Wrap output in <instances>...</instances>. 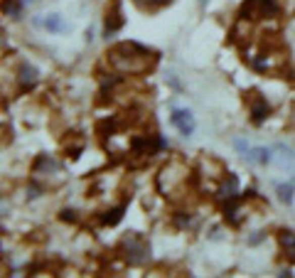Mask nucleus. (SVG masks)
I'll list each match as a JSON object with an SVG mask.
<instances>
[{"instance_id": "nucleus-17", "label": "nucleus", "mask_w": 295, "mask_h": 278, "mask_svg": "<svg viewBox=\"0 0 295 278\" xmlns=\"http://www.w3.org/2000/svg\"><path fill=\"white\" fill-rule=\"evenodd\" d=\"M59 217H62L64 222H76V219H79L74 209H62V214H59Z\"/></svg>"}, {"instance_id": "nucleus-15", "label": "nucleus", "mask_w": 295, "mask_h": 278, "mask_svg": "<svg viewBox=\"0 0 295 278\" xmlns=\"http://www.w3.org/2000/svg\"><path fill=\"white\" fill-rule=\"evenodd\" d=\"M5 13H8V15H18L20 13V3L18 0H5Z\"/></svg>"}, {"instance_id": "nucleus-11", "label": "nucleus", "mask_w": 295, "mask_h": 278, "mask_svg": "<svg viewBox=\"0 0 295 278\" xmlns=\"http://www.w3.org/2000/svg\"><path fill=\"white\" fill-rule=\"evenodd\" d=\"M278 241H280V246L285 249L288 259L295 263V234L290 229H280V231H278Z\"/></svg>"}, {"instance_id": "nucleus-18", "label": "nucleus", "mask_w": 295, "mask_h": 278, "mask_svg": "<svg viewBox=\"0 0 295 278\" xmlns=\"http://www.w3.org/2000/svg\"><path fill=\"white\" fill-rule=\"evenodd\" d=\"M20 3H22V5H27V3H32V0H20Z\"/></svg>"}, {"instance_id": "nucleus-5", "label": "nucleus", "mask_w": 295, "mask_h": 278, "mask_svg": "<svg viewBox=\"0 0 295 278\" xmlns=\"http://www.w3.org/2000/svg\"><path fill=\"white\" fill-rule=\"evenodd\" d=\"M170 121H172V126L180 130L182 135H192L194 133V116L187 111V109H172Z\"/></svg>"}, {"instance_id": "nucleus-7", "label": "nucleus", "mask_w": 295, "mask_h": 278, "mask_svg": "<svg viewBox=\"0 0 295 278\" xmlns=\"http://www.w3.org/2000/svg\"><path fill=\"white\" fill-rule=\"evenodd\" d=\"M32 22H35L37 27L50 30V32H67V30H69V25L59 18V15H37Z\"/></svg>"}, {"instance_id": "nucleus-8", "label": "nucleus", "mask_w": 295, "mask_h": 278, "mask_svg": "<svg viewBox=\"0 0 295 278\" xmlns=\"http://www.w3.org/2000/svg\"><path fill=\"white\" fill-rule=\"evenodd\" d=\"M246 163L251 165H268L273 160V148H266V146H258V148H251L246 155H243Z\"/></svg>"}, {"instance_id": "nucleus-10", "label": "nucleus", "mask_w": 295, "mask_h": 278, "mask_svg": "<svg viewBox=\"0 0 295 278\" xmlns=\"http://www.w3.org/2000/svg\"><path fill=\"white\" fill-rule=\"evenodd\" d=\"M37 76H39V74H37V69L32 67V64H27V62H25V64L20 67V84H22V89H25V91L35 86Z\"/></svg>"}, {"instance_id": "nucleus-6", "label": "nucleus", "mask_w": 295, "mask_h": 278, "mask_svg": "<svg viewBox=\"0 0 295 278\" xmlns=\"http://www.w3.org/2000/svg\"><path fill=\"white\" fill-rule=\"evenodd\" d=\"M123 13H121V0H111L106 8V35H113L123 27Z\"/></svg>"}, {"instance_id": "nucleus-9", "label": "nucleus", "mask_w": 295, "mask_h": 278, "mask_svg": "<svg viewBox=\"0 0 295 278\" xmlns=\"http://www.w3.org/2000/svg\"><path fill=\"white\" fill-rule=\"evenodd\" d=\"M236 197H241L239 195V177L236 175H226V182H224V187L219 190V200L221 202H229V200H236Z\"/></svg>"}, {"instance_id": "nucleus-4", "label": "nucleus", "mask_w": 295, "mask_h": 278, "mask_svg": "<svg viewBox=\"0 0 295 278\" xmlns=\"http://www.w3.org/2000/svg\"><path fill=\"white\" fill-rule=\"evenodd\" d=\"M246 101H249V109H251V121L256 126H261L268 118V113H271V106H268L266 96H261L258 91H249L246 94Z\"/></svg>"}, {"instance_id": "nucleus-2", "label": "nucleus", "mask_w": 295, "mask_h": 278, "mask_svg": "<svg viewBox=\"0 0 295 278\" xmlns=\"http://www.w3.org/2000/svg\"><path fill=\"white\" fill-rule=\"evenodd\" d=\"M121 251H123L126 261L133 263V266H138V263H143V261L150 259V244H148L140 234H135V231H130V234L123 237Z\"/></svg>"}, {"instance_id": "nucleus-14", "label": "nucleus", "mask_w": 295, "mask_h": 278, "mask_svg": "<svg viewBox=\"0 0 295 278\" xmlns=\"http://www.w3.org/2000/svg\"><path fill=\"white\" fill-rule=\"evenodd\" d=\"M140 8H148V10H153V8H160V5H167L170 0H135Z\"/></svg>"}, {"instance_id": "nucleus-19", "label": "nucleus", "mask_w": 295, "mask_h": 278, "mask_svg": "<svg viewBox=\"0 0 295 278\" xmlns=\"http://www.w3.org/2000/svg\"><path fill=\"white\" fill-rule=\"evenodd\" d=\"M204 3H207V0H200V5H204Z\"/></svg>"}, {"instance_id": "nucleus-16", "label": "nucleus", "mask_w": 295, "mask_h": 278, "mask_svg": "<svg viewBox=\"0 0 295 278\" xmlns=\"http://www.w3.org/2000/svg\"><path fill=\"white\" fill-rule=\"evenodd\" d=\"M234 148L239 150V153H241V158H243V155H246V153L251 150V146H249L246 141H241V138H236V141H234Z\"/></svg>"}, {"instance_id": "nucleus-12", "label": "nucleus", "mask_w": 295, "mask_h": 278, "mask_svg": "<svg viewBox=\"0 0 295 278\" xmlns=\"http://www.w3.org/2000/svg\"><path fill=\"white\" fill-rule=\"evenodd\" d=\"M123 212H126V204H118V207H113V209H109V212L101 217V224H106V226H116V224L123 219Z\"/></svg>"}, {"instance_id": "nucleus-13", "label": "nucleus", "mask_w": 295, "mask_h": 278, "mask_svg": "<svg viewBox=\"0 0 295 278\" xmlns=\"http://www.w3.org/2000/svg\"><path fill=\"white\" fill-rule=\"evenodd\" d=\"M276 192H278V200L285 204H293V192H295V182H280V185H276Z\"/></svg>"}, {"instance_id": "nucleus-3", "label": "nucleus", "mask_w": 295, "mask_h": 278, "mask_svg": "<svg viewBox=\"0 0 295 278\" xmlns=\"http://www.w3.org/2000/svg\"><path fill=\"white\" fill-rule=\"evenodd\" d=\"M278 15V0H246L239 10L241 20H261Z\"/></svg>"}, {"instance_id": "nucleus-1", "label": "nucleus", "mask_w": 295, "mask_h": 278, "mask_svg": "<svg viewBox=\"0 0 295 278\" xmlns=\"http://www.w3.org/2000/svg\"><path fill=\"white\" fill-rule=\"evenodd\" d=\"M109 59L116 69L128 72V74H138V72H145L148 67H153L158 55L143 44H138V42H123V44L111 50Z\"/></svg>"}]
</instances>
